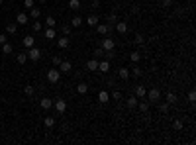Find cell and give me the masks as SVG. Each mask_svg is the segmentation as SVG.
<instances>
[{
    "mask_svg": "<svg viewBox=\"0 0 196 145\" xmlns=\"http://www.w3.org/2000/svg\"><path fill=\"white\" fill-rule=\"evenodd\" d=\"M59 79H61V71H59V69H51V71L47 72V80H49L51 84H57Z\"/></svg>",
    "mask_w": 196,
    "mask_h": 145,
    "instance_id": "1",
    "label": "cell"
},
{
    "mask_svg": "<svg viewBox=\"0 0 196 145\" xmlns=\"http://www.w3.org/2000/svg\"><path fill=\"white\" fill-rule=\"evenodd\" d=\"M27 59L39 61L41 59V49H37V47H30V49H27Z\"/></svg>",
    "mask_w": 196,
    "mask_h": 145,
    "instance_id": "2",
    "label": "cell"
},
{
    "mask_svg": "<svg viewBox=\"0 0 196 145\" xmlns=\"http://www.w3.org/2000/svg\"><path fill=\"white\" fill-rule=\"evenodd\" d=\"M114 47H116V41L112 39V37H104L102 39V49L104 51H114Z\"/></svg>",
    "mask_w": 196,
    "mask_h": 145,
    "instance_id": "3",
    "label": "cell"
},
{
    "mask_svg": "<svg viewBox=\"0 0 196 145\" xmlns=\"http://www.w3.org/2000/svg\"><path fill=\"white\" fill-rule=\"evenodd\" d=\"M145 96H147V98L151 100V102H157V100L161 98V90H159V88H151L149 92L145 94Z\"/></svg>",
    "mask_w": 196,
    "mask_h": 145,
    "instance_id": "4",
    "label": "cell"
},
{
    "mask_svg": "<svg viewBox=\"0 0 196 145\" xmlns=\"http://www.w3.org/2000/svg\"><path fill=\"white\" fill-rule=\"evenodd\" d=\"M96 32H98V33H102V35H108V33L112 32V26H110V24H100V22H98Z\"/></svg>",
    "mask_w": 196,
    "mask_h": 145,
    "instance_id": "5",
    "label": "cell"
},
{
    "mask_svg": "<svg viewBox=\"0 0 196 145\" xmlns=\"http://www.w3.org/2000/svg\"><path fill=\"white\" fill-rule=\"evenodd\" d=\"M53 106H55V110H57L59 114H65V110H67V102H65V100L59 98L57 102H53Z\"/></svg>",
    "mask_w": 196,
    "mask_h": 145,
    "instance_id": "6",
    "label": "cell"
},
{
    "mask_svg": "<svg viewBox=\"0 0 196 145\" xmlns=\"http://www.w3.org/2000/svg\"><path fill=\"white\" fill-rule=\"evenodd\" d=\"M71 69H73V65L69 61H61V63H59V71L61 72H71Z\"/></svg>",
    "mask_w": 196,
    "mask_h": 145,
    "instance_id": "7",
    "label": "cell"
},
{
    "mask_svg": "<svg viewBox=\"0 0 196 145\" xmlns=\"http://www.w3.org/2000/svg\"><path fill=\"white\" fill-rule=\"evenodd\" d=\"M145 94H147V88L143 84H137L135 86V96L137 98H145Z\"/></svg>",
    "mask_w": 196,
    "mask_h": 145,
    "instance_id": "8",
    "label": "cell"
},
{
    "mask_svg": "<svg viewBox=\"0 0 196 145\" xmlns=\"http://www.w3.org/2000/svg\"><path fill=\"white\" fill-rule=\"evenodd\" d=\"M16 22H18L20 26H26L27 22H30V20H27V14H24V12H20L18 16H16Z\"/></svg>",
    "mask_w": 196,
    "mask_h": 145,
    "instance_id": "9",
    "label": "cell"
},
{
    "mask_svg": "<svg viewBox=\"0 0 196 145\" xmlns=\"http://www.w3.org/2000/svg\"><path fill=\"white\" fill-rule=\"evenodd\" d=\"M116 30H118V33H122V35H124L125 32H128V24H125V22H116Z\"/></svg>",
    "mask_w": 196,
    "mask_h": 145,
    "instance_id": "10",
    "label": "cell"
},
{
    "mask_svg": "<svg viewBox=\"0 0 196 145\" xmlns=\"http://www.w3.org/2000/svg\"><path fill=\"white\" fill-rule=\"evenodd\" d=\"M98 16H94V14H92V16H88V18H86V24H88V27H96L98 26Z\"/></svg>",
    "mask_w": 196,
    "mask_h": 145,
    "instance_id": "11",
    "label": "cell"
},
{
    "mask_svg": "<svg viewBox=\"0 0 196 145\" xmlns=\"http://www.w3.org/2000/svg\"><path fill=\"white\" fill-rule=\"evenodd\" d=\"M118 77H120L122 80H128V79H130V69H125V67H122V69L118 71Z\"/></svg>",
    "mask_w": 196,
    "mask_h": 145,
    "instance_id": "12",
    "label": "cell"
},
{
    "mask_svg": "<svg viewBox=\"0 0 196 145\" xmlns=\"http://www.w3.org/2000/svg\"><path fill=\"white\" fill-rule=\"evenodd\" d=\"M69 43H71V41H69V37H59V39H57L59 49H67V47H69Z\"/></svg>",
    "mask_w": 196,
    "mask_h": 145,
    "instance_id": "13",
    "label": "cell"
},
{
    "mask_svg": "<svg viewBox=\"0 0 196 145\" xmlns=\"http://www.w3.org/2000/svg\"><path fill=\"white\" fill-rule=\"evenodd\" d=\"M98 100H100L102 104H106V102L110 100V94L106 92V90H100V92H98Z\"/></svg>",
    "mask_w": 196,
    "mask_h": 145,
    "instance_id": "14",
    "label": "cell"
},
{
    "mask_svg": "<svg viewBox=\"0 0 196 145\" xmlns=\"http://www.w3.org/2000/svg\"><path fill=\"white\" fill-rule=\"evenodd\" d=\"M22 43H24V45H26L27 49H30V47H33V43H35V39H33V35H26Z\"/></svg>",
    "mask_w": 196,
    "mask_h": 145,
    "instance_id": "15",
    "label": "cell"
},
{
    "mask_svg": "<svg viewBox=\"0 0 196 145\" xmlns=\"http://www.w3.org/2000/svg\"><path fill=\"white\" fill-rule=\"evenodd\" d=\"M98 71L108 72V71H110V61H102V63H98Z\"/></svg>",
    "mask_w": 196,
    "mask_h": 145,
    "instance_id": "16",
    "label": "cell"
},
{
    "mask_svg": "<svg viewBox=\"0 0 196 145\" xmlns=\"http://www.w3.org/2000/svg\"><path fill=\"white\" fill-rule=\"evenodd\" d=\"M57 37V32L53 30V27H47L45 30V39H55Z\"/></svg>",
    "mask_w": 196,
    "mask_h": 145,
    "instance_id": "17",
    "label": "cell"
},
{
    "mask_svg": "<svg viewBox=\"0 0 196 145\" xmlns=\"http://www.w3.org/2000/svg\"><path fill=\"white\" fill-rule=\"evenodd\" d=\"M39 106H41L43 110H49V108L53 106V100H49V98H43L41 102H39Z\"/></svg>",
    "mask_w": 196,
    "mask_h": 145,
    "instance_id": "18",
    "label": "cell"
},
{
    "mask_svg": "<svg viewBox=\"0 0 196 145\" xmlns=\"http://www.w3.org/2000/svg\"><path fill=\"white\" fill-rule=\"evenodd\" d=\"M86 69H88V71H98V61L96 59H90L88 63H86Z\"/></svg>",
    "mask_w": 196,
    "mask_h": 145,
    "instance_id": "19",
    "label": "cell"
},
{
    "mask_svg": "<svg viewBox=\"0 0 196 145\" xmlns=\"http://www.w3.org/2000/svg\"><path fill=\"white\" fill-rule=\"evenodd\" d=\"M77 92H78V94H86V92H88V84H86V82H80V84H77Z\"/></svg>",
    "mask_w": 196,
    "mask_h": 145,
    "instance_id": "20",
    "label": "cell"
},
{
    "mask_svg": "<svg viewBox=\"0 0 196 145\" xmlns=\"http://www.w3.org/2000/svg\"><path fill=\"white\" fill-rule=\"evenodd\" d=\"M30 14H32V18H33V20H37L39 16H41V8H37V6H33L32 10H30Z\"/></svg>",
    "mask_w": 196,
    "mask_h": 145,
    "instance_id": "21",
    "label": "cell"
},
{
    "mask_svg": "<svg viewBox=\"0 0 196 145\" xmlns=\"http://www.w3.org/2000/svg\"><path fill=\"white\" fill-rule=\"evenodd\" d=\"M71 26H73V27H78V26H82V18H80V16H75V18L71 20Z\"/></svg>",
    "mask_w": 196,
    "mask_h": 145,
    "instance_id": "22",
    "label": "cell"
},
{
    "mask_svg": "<svg viewBox=\"0 0 196 145\" xmlns=\"http://www.w3.org/2000/svg\"><path fill=\"white\" fill-rule=\"evenodd\" d=\"M45 24H47V27H55V26H57V20H55L53 16H47V18H45Z\"/></svg>",
    "mask_w": 196,
    "mask_h": 145,
    "instance_id": "23",
    "label": "cell"
},
{
    "mask_svg": "<svg viewBox=\"0 0 196 145\" xmlns=\"http://www.w3.org/2000/svg\"><path fill=\"white\" fill-rule=\"evenodd\" d=\"M128 108H137V96H130L128 98Z\"/></svg>",
    "mask_w": 196,
    "mask_h": 145,
    "instance_id": "24",
    "label": "cell"
},
{
    "mask_svg": "<svg viewBox=\"0 0 196 145\" xmlns=\"http://www.w3.org/2000/svg\"><path fill=\"white\" fill-rule=\"evenodd\" d=\"M69 8L71 10H78L80 8V0H69Z\"/></svg>",
    "mask_w": 196,
    "mask_h": 145,
    "instance_id": "25",
    "label": "cell"
},
{
    "mask_svg": "<svg viewBox=\"0 0 196 145\" xmlns=\"http://www.w3.org/2000/svg\"><path fill=\"white\" fill-rule=\"evenodd\" d=\"M43 124H45V127H53V125H55V118H51V116H47V118L43 120Z\"/></svg>",
    "mask_w": 196,
    "mask_h": 145,
    "instance_id": "26",
    "label": "cell"
},
{
    "mask_svg": "<svg viewBox=\"0 0 196 145\" xmlns=\"http://www.w3.org/2000/svg\"><path fill=\"white\" fill-rule=\"evenodd\" d=\"M16 59H18L20 65H24V63L27 61V53H18V57H16Z\"/></svg>",
    "mask_w": 196,
    "mask_h": 145,
    "instance_id": "27",
    "label": "cell"
},
{
    "mask_svg": "<svg viewBox=\"0 0 196 145\" xmlns=\"http://www.w3.org/2000/svg\"><path fill=\"white\" fill-rule=\"evenodd\" d=\"M6 32H8V33H12V35H14V33L18 32V26H16V24H8V26H6Z\"/></svg>",
    "mask_w": 196,
    "mask_h": 145,
    "instance_id": "28",
    "label": "cell"
},
{
    "mask_svg": "<svg viewBox=\"0 0 196 145\" xmlns=\"http://www.w3.org/2000/svg\"><path fill=\"white\" fill-rule=\"evenodd\" d=\"M2 53H12V45H10V43H2Z\"/></svg>",
    "mask_w": 196,
    "mask_h": 145,
    "instance_id": "29",
    "label": "cell"
},
{
    "mask_svg": "<svg viewBox=\"0 0 196 145\" xmlns=\"http://www.w3.org/2000/svg\"><path fill=\"white\" fill-rule=\"evenodd\" d=\"M167 102H169V104L176 102V94H175V92H169V94H167Z\"/></svg>",
    "mask_w": 196,
    "mask_h": 145,
    "instance_id": "30",
    "label": "cell"
},
{
    "mask_svg": "<svg viewBox=\"0 0 196 145\" xmlns=\"http://www.w3.org/2000/svg\"><path fill=\"white\" fill-rule=\"evenodd\" d=\"M33 32H41V30H43V26H41V22H33Z\"/></svg>",
    "mask_w": 196,
    "mask_h": 145,
    "instance_id": "31",
    "label": "cell"
},
{
    "mask_svg": "<svg viewBox=\"0 0 196 145\" xmlns=\"http://www.w3.org/2000/svg\"><path fill=\"white\" fill-rule=\"evenodd\" d=\"M33 4H35V0H24V6H26L27 10H32Z\"/></svg>",
    "mask_w": 196,
    "mask_h": 145,
    "instance_id": "32",
    "label": "cell"
},
{
    "mask_svg": "<svg viewBox=\"0 0 196 145\" xmlns=\"http://www.w3.org/2000/svg\"><path fill=\"white\" fill-rule=\"evenodd\" d=\"M130 59H131V61H133V63H137V61L141 59V55H139V53H137V51H135V53H131V55H130Z\"/></svg>",
    "mask_w": 196,
    "mask_h": 145,
    "instance_id": "33",
    "label": "cell"
},
{
    "mask_svg": "<svg viewBox=\"0 0 196 145\" xmlns=\"http://www.w3.org/2000/svg\"><path fill=\"white\" fill-rule=\"evenodd\" d=\"M130 75H133V77H141V69H137L135 67V69H131L130 71Z\"/></svg>",
    "mask_w": 196,
    "mask_h": 145,
    "instance_id": "34",
    "label": "cell"
},
{
    "mask_svg": "<svg viewBox=\"0 0 196 145\" xmlns=\"http://www.w3.org/2000/svg\"><path fill=\"white\" fill-rule=\"evenodd\" d=\"M24 92H26V94H27V96H32V94H33V92H35V90H33V86H30V84H27V86H26V88H24Z\"/></svg>",
    "mask_w": 196,
    "mask_h": 145,
    "instance_id": "35",
    "label": "cell"
},
{
    "mask_svg": "<svg viewBox=\"0 0 196 145\" xmlns=\"http://www.w3.org/2000/svg\"><path fill=\"white\" fill-rule=\"evenodd\" d=\"M194 100H196V92H194V90H190V92H188V102L194 104Z\"/></svg>",
    "mask_w": 196,
    "mask_h": 145,
    "instance_id": "36",
    "label": "cell"
},
{
    "mask_svg": "<svg viewBox=\"0 0 196 145\" xmlns=\"http://www.w3.org/2000/svg\"><path fill=\"white\" fill-rule=\"evenodd\" d=\"M139 110H141V112H147V110H149V104H147V102H141V104H139Z\"/></svg>",
    "mask_w": 196,
    "mask_h": 145,
    "instance_id": "37",
    "label": "cell"
},
{
    "mask_svg": "<svg viewBox=\"0 0 196 145\" xmlns=\"http://www.w3.org/2000/svg\"><path fill=\"white\" fill-rule=\"evenodd\" d=\"M173 127H175V130H183V122H180V120H176L175 124H173Z\"/></svg>",
    "mask_w": 196,
    "mask_h": 145,
    "instance_id": "38",
    "label": "cell"
},
{
    "mask_svg": "<svg viewBox=\"0 0 196 145\" xmlns=\"http://www.w3.org/2000/svg\"><path fill=\"white\" fill-rule=\"evenodd\" d=\"M161 112H169V102H165V104H161Z\"/></svg>",
    "mask_w": 196,
    "mask_h": 145,
    "instance_id": "39",
    "label": "cell"
},
{
    "mask_svg": "<svg viewBox=\"0 0 196 145\" xmlns=\"http://www.w3.org/2000/svg\"><path fill=\"white\" fill-rule=\"evenodd\" d=\"M143 41H145L143 35H135V43H143Z\"/></svg>",
    "mask_w": 196,
    "mask_h": 145,
    "instance_id": "40",
    "label": "cell"
},
{
    "mask_svg": "<svg viewBox=\"0 0 196 145\" xmlns=\"http://www.w3.org/2000/svg\"><path fill=\"white\" fill-rule=\"evenodd\" d=\"M63 33H65V35H69V33H71V26H65V27H63Z\"/></svg>",
    "mask_w": 196,
    "mask_h": 145,
    "instance_id": "41",
    "label": "cell"
},
{
    "mask_svg": "<svg viewBox=\"0 0 196 145\" xmlns=\"http://www.w3.org/2000/svg\"><path fill=\"white\" fill-rule=\"evenodd\" d=\"M6 39H8L6 35H4V33H0V43H6Z\"/></svg>",
    "mask_w": 196,
    "mask_h": 145,
    "instance_id": "42",
    "label": "cell"
},
{
    "mask_svg": "<svg viewBox=\"0 0 196 145\" xmlns=\"http://www.w3.org/2000/svg\"><path fill=\"white\" fill-rule=\"evenodd\" d=\"M59 63H61V59H59L57 55H55V57H53V65H59Z\"/></svg>",
    "mask_w": 196,
    "mask_h": 145,
    "instance_id": "43",
    "label": "cell"
},
{
    "mask_svg": "<svg viewBox=\"0 0 196 145\" xmlns=\"http://www.w3.org/2000/svg\"><path fill=\"white\" fill-rule=\"evenodd\" d=\"M173 2H175V0H165L163 4H165V6H173Z\"/></svg>",
    "mask_w": 196,
    "mask_h": 145,
    "instance_id": "44",
    "label": "cell"
},
{
    "mask_svg": "<svg viewBox=\"0 0 196 145\" xmlns=\"http://www.w3.org/2000/svg\"><path fill=\"white\" fill-rule=\"evenodd\" d=\"M37 2H41V4H45V2H47V0H37Z\"/></svg>",
    "mask_w": 196,
    "mask_h": 145,
    "instance_id": "45",
    "label": "cell"
},
{
    "mask_svg": "<svg viewBox=\"0 0 196 145\" xmlns=\"http://www.w3.org/2000/svg\"><path fill=\"white\" fill-rule=\"evenodd\" d=\"M0 4H2V0H0Z\"/></svg>",
    "mask_w": 196,
    "mask_h": 145,
    "instance_id": "46",
    "label": "cell"
}]
</instances>
